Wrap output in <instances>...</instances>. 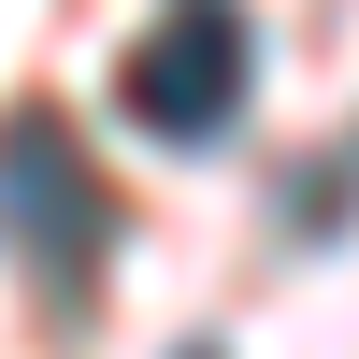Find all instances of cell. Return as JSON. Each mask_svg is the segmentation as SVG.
<instances>
[{
	"mask_svg": "<svg viewBox=\"0 0 359 359\" xmlns=\"http://www.w3.org/2000/svg\"><path fill=\"white\" fill-rule=\"evenodd\" d=\"M0 245L29 259V287H43L57 316H86V273L115 259V201H101V172H86V144H72V115H0Z\"/></svg>",
	"mask_w": 359,
	"mask_h": 359,
	"instance_id": "6da1fadb",
	"label": "cell"
},
{
	"mask_svg": "<svg viewBox=\"0 0 359 359\" xmlns=\"http://www.w3.org/2000/svg\"><path fill=\"white\" fill-rule=\"evenodd\" d=\"M115 101H130V130H158V144H216L230 115H245V15H230V0H172V15L130 43Z\"/></svg>",
	"mask_w": 359,
	"mask_h": 359,
	"instance_id": "7a4b0ae2",
	"label": "cell"
},
{
	"mask_svg": "<svg viewBox=\"0 0 359 359\" xmlns=\"http://www.w3.org/2000/svg\"><path fill=\"white\" fill-rule=\"evenodd\" d=\"M187 359H216V345H187Z\"/></svg>",
	"mask_w": 359,
	"mask_h": 359,
	"instance_id": "3957f363",
	"label": "cell"
}]
</instances>
